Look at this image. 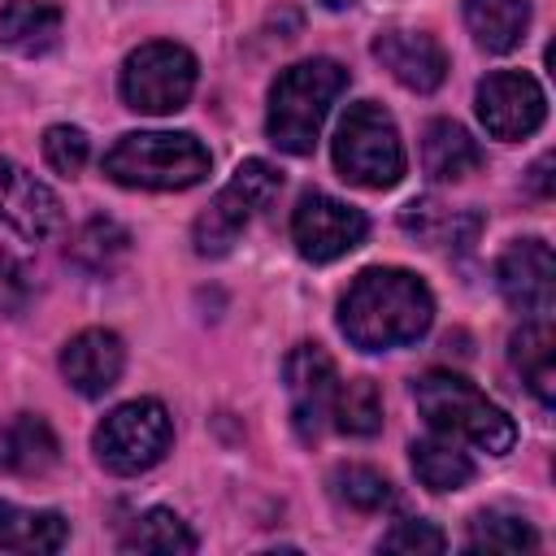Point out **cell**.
I'll return each mask as SVG.
<instances>
[{
    "label": "cell",
    "instance_id": "cell-1",
    "mask_svg": "<svg viewBox=\"0 0 556 556\" xmlns=\"http://www.w3.org/2000/svg\"><path fill=\"white\" fill-rule=\"evenodd\" d=\"M430 321H434L430 287L417 274L391 265L361 269L339 300V330L348 334V343L365 352L417 343L430 330Z\"/></svg>",
    "mask_w": 556,
    "mask_h": 556
},
{
    "label": "cell",
    "instance_id": "cell-2",
    "mask_svg": "<svg viewBox=\"0 0 556 556\" xmlns=\"http://www.w3.org/2000/svg\"><path fill=\"white\" fill-rule=\"evenodd\" d=\"M343 87H348V70L330 56L287 65L269 87V113H265L269 139L291 156H308L321 135V122H326L330 104L343 96Z\"/></svg>",
    "mask_w": 556,
    "mask_h": 556
},
{
    "label": "cell",
    "instance_id": "cell-3",
    "mask_svg": "<svg viewBox=\"0 0 556 556\" xmlns=\"http://www.w3.org/2000/svg\"><path fill=\"white\" fill-rule=\"evenodd\" d=\"M413 400L417 413L447 439H465L478 452L504 456L517 443V426L513 417L486 400L469 378L452 374V369H426L421 378H413Z\"/></svg>",
    "mask_w": 556,
    "mask_h": 556
},
{
    "label": "cell",
    "instance_id": "cell-4",
    "mask_svg": "<svg viewBox=\"0 0 556 556\" xmlns=\"http://www.w3.org/2000/svg\"><path fill=\"white\" fill-rule=\"evenodd\" d=\"M208 148L187 130H135L122 135L104 156V174L139 191H187L208 174Z\"/></svg>",
    "mask_w": 556,
    "mask_h": 556
},
{
    "label": "cell",
    "instance_id": "cell-5",
    "mask_svg": "<svg viewBox=\"0 0 556 556\" xmlns=\"http://www.w3.org/2000/svg\"><path fill=\"white\" fill-rule=\"evenodd\" d=\"M334 165L348 182L369 191H387L404 178V143L382 104L361 100L343 113L334 130Z\"/></svg>",
    "mask_w": 556,
    "mask_h": 556
},
{
    "label": "cell",
    "instance_id": "cell-6",
    "mask_svg": "<svg viewBox=\"0 0 556 556\" xmlns=\"http://www.w3.org/2000/svg\"><path fill=\"white\" fill-rule=\"evenodd\" d=\"M174 443V421L165 413L161 400H130V404H117L91 434V447H96V460L109 469V473H122V478H135L143 469H152Z\"/></svg>",
    "mask_w": 556,
    "mask_h": 556
},
{
    "label": "cell",
    "instance_id": "cell-7",
    "mask_svg": "<svg viewBox=\"0 0 556 556\" xmlns=\"http://www.w3.org/2000/svg\"><path fill=\"white\" fill-rule=\"evenodd\" d=\"M278 187H282V174H278L269 161H261V156L243 161V165L230 174V182L208 200V208L195 217V226H191L195 252H200V256H222V252H230V243H235V239L243 235V226L278 195Z\"/></svg>",
    "mask_w": 556,
    "mask_h": 556
},
{
    "label": "cell",
    "instance_id": "cell-8",
    "mask_svg": "<svg viewBox=\"0 0 556 556\" xmlns=\"http://www.w3.org/2000/svg\"><path fill=\"white\" fill-rule=\"evenodd\" d=\"M195 91V56L182 43L156 39L126 56L122 65V100L135 113H178Z\"/></svg>",
    "mask_w": 556,
    "mask_h": 556
},
{
    "label": "cell",
    "instance_id": "cell-9",
    "mask_svg": "<svg viewBox=\"0 0 556 556\" xmlns=\"http://www.w3.org/2000/svg\"><path fill=\"white\" fill-rule=\"evenodd\" d=\"M365 230H369V217L326 191H304L291 213V239H295L300 256L313 265L348 256L352 248L365 243Z\"/></svg>",
    "mask_w": 556,
    "mask_h": 556
},
{
    "label": "cell",
    "instance_id": "cell-10",
    "mask_svg": "<svg viewBox=\"0 0 556 556\" xmlns=\"http://www.w3.org/2000/svg\"><path fill=\"white\" fill-rule=\"evenodd\" d=\"M547 96L521 70H495L478 83V122L491 139H526L543 126Z\"/></svg>",
    "mask_w": 556,
    "mask_h": 556
},
{
    "label": "cell",
    "instance_id": "cell-11",
    "mask_svg": "<svg viewBox=\"0 0 556 556\" xmlns=\"http://www.w3.org/2000/svg\"><path fill=\"white\" fill-rule=\"evenodd\" d=\"M282 378H287V400H291V426L304 443L321 439V426L330 421V404H334V361L326 356L321 343H295L282 361Z\"/></svg>",
    "mask_w": 556,
    "mask_h": 556
},
{
    "label": "cell",
    "instance_id": "cell-12",
    "mask_svg": "<svg viewBox=\"0 0 556 556\" xmlns=\"http://www.w3.org/2000/svg\"><path fill=\"white\" fill-rule=\"evenodd\" d=\"M495 282L500 295L526 313V317H547L552 300H556V261L552 248L543 239H517L504 248L500 265H495Z\"/></svg>",
    "mask_w": 556,
    "mask_h": 556
},
{
    "label": "cell",
    "instance_id": "cell-13",
    "mask_svg": "<svg viewBox=\"0 0 556 556\" xmlns=\"http://www.w3.org/2000/svg\"><path fill=\"white\" fill-rule=\"evenodd\" d=\"M0 222L26 243H39L61 230V200L52 195V187H43L30 169L9 156H0Z\"/></svg>",
    "mask_w": 556,
    "mask_h": 556
},
{
    "label": "cell",
    "instance_id": "cell-14",
    "mask_svg": "<svg viewBox=\"0 0 556 556\" xmlns=\"http://www.w3.org/2000/svg\"><path fill=\"white\" fill-rule=\"evenodd\" d=\"M374 56L382 61V70H391L395 83H404L408 91H434L447 78V52L434 35L426 30H378L374 39Z\"/></svg>",
    "mask_w": 556,
    "mask_h": 556
},
{
    "label": "cell",
    "instance_id": "cell-15",
    "mask_svg": "<svg viewBox=\"0 0 556 556\" xmlns=\"http://www.w3.org/2000/svg\"><path fill=\"white\" fill-rule=\"evenodd\" d=\"M122 365H126V348H122V339H117L113 330H104V326L78 330V334L61 348V374H65V382H70L78 395H104L109 387H117Z\"/></svg>",
    "mask_w": 556,
    "mask_h": 556
},
{
    "label": "cell",
    "instance_id": "cell-16",
    "mask_svg": "<svg viewBox=\"0 0 556 556\" xmlns=\"http://www.w3.org/2000/svg\"><path fill=\"white\" fill-rule=\"evenodd\" d=\"M61 443L52 426L35 413H17L9 426H0V469L17 478H39L56 465Z\"/></svg>",
    "mask_w": 556,
    "mask_h": 556
},
{
    "label": "cell",
    "instance_id": "cell-17",
    "mask_svg": "<svg viewBox=\"0 0 556 556\" xmlns=\"http://www.w3.org/2000/svg\"><path fill=\"white\" fill-rule=\"evenodd\" d=\"M421 165L434 182H460L482 169V148L460 122L434 117L421 135Z\"/></svg>",
    "mask_w": 556,
    "mask_h": 556
},
{
    "label": "cell",
    "instance_id": "cell-18",
    "mask_svg": "<svg viewBox=\"0 0 556 556\" xmlns=\"http://www.w3.org/2000/svg\"><path fill=\"white\" fill-rule=\"evenodd\" d=\"M508 361L530 387V395L547 408L556 400V334L547 317H530L513 339H508Z\"/></svg>",
    "mask_w": 556,
    "mask_h": 556
},
{
    "label": "cell",
    "instance_id": "cell-19",
    "mask_svg": "<svg viewBox=\"0 0 556 556\" xmlns=\"http://www.w3.org/2000/svg\"><path fill=\"white\" fill-rule=\"evenodd\" d=\"M61 39V9L52 0H9L0 9V43L22 56H43Z\"/></svg>",
    "mask_w": 556,
    "mask_h": 556
},
{
    "label": "cell",
    "instance_id": "cell-20",
    "mask_svg": "<svg viewBox=\"0 0 556 556\" xmlns=\"http://www.w3.org/2000/svg\"><path fill=\"white\" fill-rule=\"evenodd\" d=\"M70 539V521L52 508H22L0 500V547L4 552H61Z\"/></svg>",
    "mask_w": 556,
    "mask_h": 556
},
{
    "label": "cell",
    "instance_id": "cell-21",
    "mask_svg": "<svg viewBox=\"0 0 556 556\" xmlns=\"http://www.w3.org/2000/svg\"><path fill=\"white\" fill-rule=\"evenodd\" d=\"M65 256H70V265H78L83 274L104 278V274H113V269L130 256V230H126L122 222H113V217H91V222H83L78 235L70 239Z\"/></svg>",
    "mask_w": 556,
    "mask_h": 556
},
{
    "label": "cell",
    "instance_id": "cell-22",
    "mask_svg": "<svg viewBox=\"0 0 556 556\" xmlns=\"http://www.w3.org/2000/svg\"><path fill=\"white\" fill-rule=\"evenodd\" d=\"M465 26L478 48L513 52L530 26V4L526 0H465Z\"/></svg>",
    "mask_w": 556,
    "mask_h": 556
},
{
    "label": "cell",
    "instance_id": "cell-23",
    "mask_svg": "<svg viewBox=\"0 0 556 556\" xmlns=\"http://www.w3.org/2000/svg\"><path fill=\"white\" fill-rule=\"evenodd\" d=\"M400 226L408 235H417L421 243H434V248H469L473 235L482 230V217L478 213H456L439 200H413V204H404Z\"/></svg>",
    "mask_w": 556,
    "mask_h": 556
},
{
    "label": "cell",
    "instance_id": "cell-24",
    "mask_svg": "<svg viewBox=\"0 0 556 556\" xmlns=\"http://www.w3.org/2000/svg\"><path fill=\"white\" fill-rule=\"evenodd\" d=\"M413 473L421 486L430 491H460L473 482V460L447 439V434H434V439H417L413 447Z\"/></svg>",
    "mask_w": 556,
    "mask_h": 556
},
{
    "label": "cell",
    "instance_id": "cell-25",
    "mask_svg": "<svg viewBox=\"0 0 556 556\" xmlns=\"http://www.w3.org/2000/svg\"><path fill=\"white\" fill-rule=\"evenodd\" d=\"M122 552H152V556H174V552H195V534L187 521L169 508H148L143 517L130 521L122 534Z\"/></svg>",
    "mask_w": 556,
    "mask_h": 556
},
{
    "label": "cell",
    "instance_id": "cell-26",
    "mask_svg": "<svg viewBox=\"0 0 556 556\" xmlns=\"http://www.w3.org/2000/svg\"><path fill=\"white\" fill-rule=\"evenodd\" d=\"M330 417L343 434H356V439H369L382 430V395L374 387V378H352V382H339L334 387V404H330Z\"/></svg>",
    "mask_w": 556,
    "mask_h": 556
},
{
    "label": "cell",
    "instance_id": "cell-27",
    "mask_svg": "<svg viewBox=\"0 0 556 556\" xmlns=\"http://www.w3.org/2000/svg\"><path fill=\"white\" fill-rule=\"evenodd\" d=\"M330 495L352 513H382L395 504V486L369 465H339L330 473Z\"/></svg>",
    "mask_w": 556,
    "mask_h": 556
},
{
    "label": "cell",
    "instance_id": "cell-28",
    "mask_svg": "<svg viewBox=\"0 0 556 556\" xmlns=\"http://www.w3.org/2000/svg\"><path fill=\"white\" fill-rule=\"evenodd\" d=\"M465 547L469 552H534L539 547V534L530 521L513 517V513H478L469 521V534H465Z\"/></svg>",
    "mask_w": 556,
    "mask_h": 556
},
{
    "label": "cell",
    "instance_id": "cell-29",
    "mask_svg": "<svg viewBox=\"0 0 556 556\" xmlns=\"http://www.w3.org/2000/svg\"><path fill=\"white\" fill-rule=\"evenodd\" d=\"M87 152H91V143H87V135L78 126H48L43 130V161L61 178H74L87 165Z\"/></svg>",
    "mask_w": 556,
    "mask_h": 556
},
{
    "label": "cell",
    "instance_id": "cell-30",
    "mask_svg": "<svg viewBox=\"0 0 556 556\" xmlns=\"http://www.w3.org/2000/svg\"><path fill=\"white\" fill-rule=\"evenodd\" d=\"M447 539L430 521H395V530L382 534V552H443Z\"/></svg>",
    "mask_w": 556,
    "mask_h": 556
},
{
    "label": "cell",
    "instance_id": "cell-31",
    "mask_svg": "<svg viewBox=\"0 0 556 556\" xmlns=\"http://www.w3.org/2000/svg\"><path fill=\"white\" fill-rule=\"evenodd\" d=\"M530 191H534V195H552V152L534 161V169H530Z\"/></svg>",
    "mask_w": 556,
    "mask_h": 556
},
{
    "label": "cell",
    "instance_id": "cell-32",
    "mask_svg": "<svg viewBox=\"0 0 556 556\" xmlns=\"http://www.w3.org/2000/svg\"><path fill=\"white\" fill-rule=\"evenodd\" d=\"M326 4H330V9H343V4H352V0H326Z\"/></svg>",
    "mask_w": 556,
    "mask_h": 556
}]
</instances>
